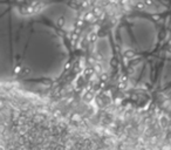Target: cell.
I'll list each match as a JSON object with an SVG mask.
<instances>
[{"label":"cell","mask_w":171,"mask_h":150,"mask_svg":"<svg viewBox=\"0 0 171 150\" xmlns=\"http://www.w3.org/2000/svg\"><path fill=\"white\" fill-rule=\"evenodd\" d=\"M65 4H47L38 11L0 4V75L32 89L52 85L70 58L63 22L75 17ZM69 21V20H67Z\"/></svg>","instance_id":"obj_1"},{"label":"cell","mask_w":171,"mask_h":150,"mask_svg":"<svg viewBox=\"0 0 171 150\" xmlns=\"http://www.w3.org/2000/svg\"><path fill=\"white\" fill-rule=\"evenodd\" d=\"M116 41L131 75L142 85L163 88L171 83V17L163 22L134 17L116 29Z\"/></svg>","instance_id":"obj_2"}]
</instances>
